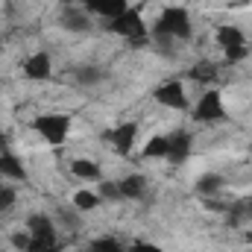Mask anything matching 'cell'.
I'll return each mask as SVG.
<instances>
[{
	"label": "cell",
	"mask_w": 252,
	"mask_h": 252,
	"mask_svg": "<svg viewBox=\"0 0 252 252\" xmlns=\"http://www.w3.org/2000/svg\"><path fill=\"white\" fill-rule=\"evenodd\" d=\"M27 252H62V247L56 241H32Z\"/></svg>",
	"instance_id": "23"
},
{
	"label": "cell",
	"mask_w": 252,
	"mask_h": 252,
	"mask_svg": "<svg viewBox=\"0 0 252 252\" xmlns=\"http://www.w3.org/2000/svg\"><path fill=\"white\" fill-rule=\"evenodd\" d=\"M32 129L53 147H59L67 141V132H70V115L62 112H50V115H38L32 118Z\"/></svg>",
	"instance_id": "2"
},
{
	"label": "cell",
	"mask_w": 252,
	"mask_h": 252,
	"mask_svg": "<svg viewBox=\"0 0 252 252\" xmlns=\"http://www.w3.org/2000/svg\"><path fill=\"white\" fill-rule=\"evenodd\" d=\"M50 73H53L50 53H32V56L24 62V76L32 79V82H44V79H50Z\"/></svg>",
	"instance_id": "9"
},
{
	"label": "cell",
	"mask_w": 252,
	"mask_h": 252,
	"mask_svg": "<svg viewBox=\"0 0 252 252\" xmlns=\"http://www.w3.org/2000/svg\"><path fill=\"white\" fill-rule=\"evenodd\" d=\"M12 202H15V193H12L9 188H0V211H3V208H9Z\"/></svg>",
	"instance_id": "26"
},
{
	"label": "cell",
	"mask_w": 252,
	"mask_h": 252,
	"mask_svg": "<svg viewBox=\"0 0 252 252\" xmlns=\"http://www.w3.org/2000/svg\"><path fill=\"white\" fill-rule=\"evenodd\" d=\"M79 6L88 15H97L103 21H112V18L124 15L126 9H129V0H79Z\"/></svg>",
	"instance_id": "7"
},
{
	"label": "cell",
	"mask_w": 252,
	"mask_h": 252,
	"mask_svg": "<svg viewBox=\"0 0 252 252\" xmlns=\"http://www.w3.org/2000/svg\"><path fill=\"white\" fill-rule=\"evenodd\" d=\"M135 138H138V124L126 121V124H118L112 132H109V141H112V150L118 156H126L132 147H135Z\"/></svg>",
	"instance_id": "8"
},
{
	"label": "cell",
	"mask_w": 252,
	"mask_h": 252,
	"mask_svg": "<svg viewBox=\"0 0 252 252\" xmlns=\"http://www.w3.org/2000/svg\"><path fill=\"white\" fill-rule=\"evenodd\" d=\"M0 176L15 179V182H24V179H27V170H24V164H21L18 156H12V153H0Z\"/></svg>",
	"instance_id": "14"
},
{
	"label": "cell",
	"mask_w": 252,
	"mask_h": 252,
	"mask_svg": "<svg viewBox=\"0 0 252 252\" xmlns=\"http://www.w3.org/2000/svg\"><path fill=\"white\" fill-rule=\"evenodd\" d=\"M118 185H121V199H141V196L147 193V179H144L141 173L126 176V179H121Z\"/></svg>",
	"instance_id": "15"
},
{
	"label": "cell",
	"mask_w": 252,
	"mask_h": 252,
	"mask_svg": "<svg viewBox=\"0 0 252 252\" xmlns=\"http://www.w3.org/2000/svg\"><path fill=\"white\" fill-rule=\"evenodd\" d=\"M144 158H164L167 156V135H153L147 144H144Z\"/></svg>",
	"instance_id": "16"
},
{
	"label": "cell",
	"mask_w": 252,
	"mask_h": 252,
	"mask_svg": "<svg viewBox=\"0 0 252 252\" xmlns=\"http://www.w3.org/2000/svg\"><path fill=\"white\" fill-rule=\"evenodd\" d=\"M214 41H217L223 50H232V47L247 44V35H244V30H241V27H235V24H223V27H217V30H214Z\"/></svg>",
	"instance_id": "10"
},
{
	"label": "cell",
	"mask_w": 252,
	"mask_h": 252,
	"mask_svg": "<svg viewBox=\"0 0 252 252\" xmlns=\"http://www.w3.org/2000/svg\"><path fill=\"white\" fill-rule=\"evenodd\" d=\"M190 115H193V121H199V124H223V121H229L223 94L214 91V88H208V91L196 100V106H193Z\"/></svg>",
	"instance_id": "4"
},
{
	"label": "cell",
	"mask_w": 252,
	"mask_h": 252,
	"mask_svg": "<svg viewBox=\"0 0 252 252\" xmlns=\"http://www.w3.org/2000/svg\"><path fill=\"white\" fill-rule=\"evenodd\" d=\"M88 252H91V250H88Z\"/></svg>",
	"instance_id": "28"
},
{
	"label": "cell",
	"mask_w": 252,
	"mask_h": 252,
	"mask_svg": "<svg viewBox=\"0 0 252 252\" xmlns=\"http://www.w3.org/2000/svg\"><path fill=\"white\" fill-rule=\"evenodd\" d=\"M126 252H164L158 244H150V241H135Z\"/></svg>",
	"instance_id": "25"
},
{
	"label": "cell",
	"mask_w": 252,
	"mask_h": 252,
	"mask_svg": "<svg viewBox=\"0 0 252 252\" xmlns=\"http://www.w3.org/2000/svg\"><path fill=\"white\" fill-rule=\"evenodd\" d=\"M153 100L164 109H176V112H185L188 109V94H185V82L182 79H164L156 91H153Z\"/></svg>",
	"instance_id": "5"
},
{
	"label": "cell",
	"mask_w": 252,
	"mask_h": 252,
	"mask_svg": "<svg viewBox=\"0 0 252 252\" xmlns=\"http://www.w3.org/2000/svg\"><path fill=\"white\" fill-rule=\"evenodd\" d=\"M106 27H109V32H115V35H121V38H129V41H141V38H147V35H150L144 15H141L138 9H132V6L126 9L124 15H118V18L106 21Z\"/></svg>",
	"instance_id": "3"
},
{
	"label": "cell",
	"mask_w": 252,
	"mask_h": 252,
	"mask_svg": "<svg viewBox=\"0 0 252 252\" xmlns=\"http://www.w3.org/2000/svg\"><path fill=\"white\" fill-rule=\"evenodd\" d=\"M62 24L70 30V32H85L91 27V18L85 9H76V6H67L62 12Z\"/></svg>",
	"instance_id": "13"
},
{
	"label": "cell",
	"mask_w": 252,
	"mask_h": 252,
	"mask_svg": "<svg viewBox=\"0 0 252 252\" xmlns=\"http://www.w3.org/2000/svg\"><path fill=\"white\" fill-rule=\"evenodd\" d=\"M70 173H73L76 179H82V182H97V179L103 176L100 164L91 161V158H73V161H70Z\"/></svg>",
	"instance_id": "12"
},
{
	"label": "cell",
	"mask_w": 252,
	"mask_h": 252,
	"mask_svg": "<svg viewBox=\"0 0 252 252\" xmlns=\"http://www.w3.org/2000/svg\"><path fill=\"white\" fill-rule=\"evenodd\" d=\"M73 205L79 211H94L100 205V193H94V190H88V188H79L73 193Z\"/></svg>",
	"instance_id": "18"
},
{
	"label": "cell",
	"mask_w": 252,
	"mask_h": 252,
	"mask_svg": "<svg viewBox=\"0 0 252 252\" xmlns=\"http://www.w3.org/2000/svg\"><path fill=\"white\" fill-rule=\"evenodd\" d=\"M190 147H193L190 132L179 129V132L167 135V156H164V158H167L170 164H182V161H188L190 158Z\"/></svg>",
	"instance_id": "6"
},
{
	"label": "cell",
	"mask_w": 252,
	"mask_h": 252,
	"mask_svg": "<svg viewBox=\"0 0 252 252\" xmlns=\"http://www.w3.org/2000/svg\"><path fill=\"white\" fill-rule=\"evenodd\" d=\"M103 70L100 67H91V64H85V67H79L76 70V82L79 85H97V82H103Z\"/></svg>",
	"instance_id": "19"
},
{
	"label": "cell",
	"mask_w": 252,
	"mask_h": 252,
	"mask_svg": "<svg viewBox=\"0 0 252 252\" xmlns=\"http://www.w3.org/2000/svg\"><path fill=\"white\" fill-rule=\"evenodd\" d=\"M247 56H250V47H247V44H241V47H232V50H226V62H229V64L244 62Z\"/></svg>",
	"instance_id": "22"
},
{
	"label": "cell",
	"mask_w": 252,
	"mask_h": 252,
	"mask_svg": "<svg viewBox=\"0 0 252 252\" xmlns=\"http://www.w3.org/2000/svg\"><path fill=\"white\" fill-rule=\"evenodd\" d=\"M0 153H9V138H6L3 129H0Z\"/></svg>",
	"instance_id": "27"
},
{
	"label": "cell",
	"mask_w": 252,
	"mask_h": 252,
	"mask_svg": "<svg viewBox=\"0 0 252 252\" xmlns=\"http://www.w3.org/2000/svg\"><path fill=\"white\" fill-rule=\"evenodd\" d=\"M190 35V15L185 6H167L156 27L150 30V38L158 44H173V41H188Z\"/></svg>",
	"instance_id": "1"
},
{
	"label": "cell",
	"mask_w": 252,
	"mask_h": 252,
	"mask_svg": "<svg viewBox=\"0 0 252 252\" xmlns=\"http://www.w3.org/2000/svg\"><path fill=\"white\" fill-rule=\"evenodd\" d=\"M27 232H30V238H32V241H56V229H53L50 217H44V214L30 217Z\"/></svg>",
	"instance_id": "11"
},
{
	"label": "cell",
	"mask_w": 252,
	"mask_h": 252,
	"mask_svg": "<svg viewBox=\"0 0 252 252\" xmlns=\"http://www.w3.org/2000/svg\"><path fill=\"white\" fill-rule=\"evenodd\" d=\"M190 79H193V82H202V85L214 82V79H217V64L214 62H196L190 67Z\"/></svg>",
	"instance_id": "17"
},
{
	"label": "cell",
	"mask_w": 252,
	"mask_h": 252,
	"mask_svg": "<svg viewBox=\"0 0 252 252\" xmlns=\"http://www.w3.org/2000/svg\"><path fill=\"white\" fill-rule=\"evenodd\" d=\"M91 252H126V247L121 241H115V238H97V241H91Z\"/></svg>",
	"instance_id": "21"
},
{
	"label": "cell",
	"mask_w": 252,
	"mask_h": 252,
	"mask_svg": "<svg viewBox=\"0 0 252 252\" xmlns=\"http://www.w3.org/2000/svg\"><path fill=\"white\" fill-rule=\"evenodd\" d=\"M220 188H223V176H220V173H205V176L196 182V190L205 193V196H208V193H217Z\"/></svg>",
	"instance_id": "20"
},
{
	"label": "cell",
	"mask_w": 252,
	"mask_h": 252,
	"mask_svg": "<svg viewBox=\"0 0 252 252\" xmlns=\"http://www.w3.org/2000/svg\"><path fill=\"white\" fill-rule=\"evenodd\" d=\"M100 199H121V185L118 182H103L100 185Z\"/></svg>",
	"instance_id": "24"
}]
</instances>
